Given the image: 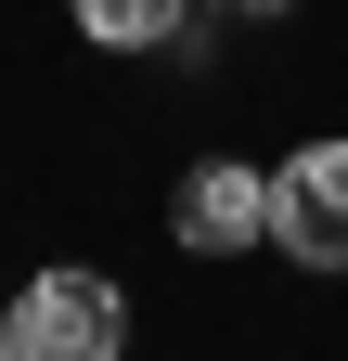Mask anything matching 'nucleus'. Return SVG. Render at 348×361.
<instances>
[{
  "label": "nucleus",
  "instance_id": "1",
  "mask_svg": "<svg viewBox=\"0 0 348 361\" xmlns=\"http://www.w3.org/2000/svg\"><path fill=\"white\" fill-rule=\"evenodd\" d=\"M13 336H26V361H116L129 348V297L104 271H39L26 310H13Z\"/></svg>",
  "mask_w": 348,
  "mask_h": 361
},
{
  "label": "nucleus",
  "instance_id": "2",
  "mask_svg": "<svg viewBox=\"0 0 348 361\" xmlns=\"http://www.w3.org/2000/svg\"><path fill=\"white\" fill-rule=\"evenodd\" d=\"M271 245L310 271H348V142H310L271 168Z\"/></svg>",
  "mask_w": 348,
  "mask_h": 361
},
{
  "label": "nucleus",
  "instance_id": "3",
  "mask_svg": "<svg viewBox=\"0 0 348 361\" xmlns=\"http://www.w3.org/2000/svg\"><path fill=\"white\" fill-rule=\"evenodd\" d=\"M168 233H181L194 258H232V245H258V233H271V180H258V168H232V155H206L181 194H168Z\"/></svg>",
  "mask_w": 348,
  "mask_h": 361
},
{
  "label": "nucleus",
  "instance_id": "4",
  "mask_svg": "<svg viewBox=\"0 0 348 361\" xmlns=\"http://www.w3.org/2000/svg\"><path fill=\"white\" fill-rule=\"evenodd\" d=\"M77 26H91L104 52H168V39L194 26V0H77Z\"/></svg>",
  "mask_w": 348,
  "mask_h": 361
},
{
  "label": "nucleus",
  "instance_id": "5",
  "mask_svg": "<svg viewBox=\"0 0 348 361\" xmlns=\"http://www.w3.org/2000/svg\"><path fill=\"white\" fill-rule=\"evenodd\" d=\"M0 361H26V336H13V310H0Z\"/></svg>",
  "mask_w": 348,
  "mask_h": 361
},
{
  "label": "nucleus",
  "instance_id": "6",
  "mask_svg": "<svg viewBox=\"0 0 348 361\" xmlns=\"http://www.w3.org/2000/svg\"><path fill=\"white\" fill-rule=\"evenodd\" d=\"M220 13H284V0H220Z\"/></svg>",
  "mask_w": 348,
  "mask_h": 361
}]
</instances>
